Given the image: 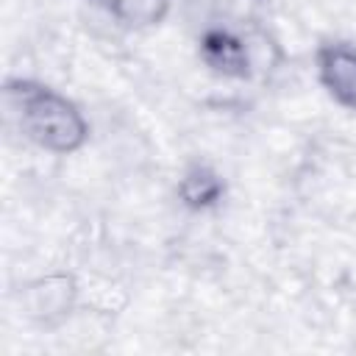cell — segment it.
I'll return each mask as SVG.
<instances>
[{
  "label": "cell",
  "instance_id": "obj_1",
  "mask_svg": "<svg viewBox=\"0 0 356 356\" xmlns=\"http://www.w3.org/2000/svg\"><path fill=\"white\" fill-rule=\"evenodd\" d=\"M6 106L17 117L22 134L44 150L70 153L86 139V122L78 108L56 95L53 89L36 83H8Z\"/></svg>",
  "mask_w": 356,
  "mask_h": 356
},
{
  "label": "cell",
  "instance_id": "obj_2",
  "mask_svg": "<svg viewBox=\"0 0 356 356\" xmlns=\"http://www.w3.org/2000/svg\"><path fill=\"white\" fill-rule=\"evenodd\" d=\"M317 70L320 81L325 89L348 108L356 111V50L345 44L323 47L317 56Z\"/></svg>",
  "mask_w": 356,
  "mask_h": 356
},
{
  "label": "cell",
  "instance_id": "obj_3",
  "mask_svg": "<svg viewBox=\"0 0 356 356\" xmlns=\"http://www.w3.org/2000/svg\"><path fill=\"white\" fill-rule=\"evenodd\" d=\"M203 58L220 72L228 75H245L248 72V47L231 36L228 31H209L203 36Z\"/></svg>",
  "mask_w": 356,
  "mask_h": 356
},
{
  "label": "cell",
  "instance_id": "obj_4",
  "mask_svg": "<svg viewBox=\"0 0 356 356\" xmlns=\"http://www.w3.org/2000/svg\"><path fill=\"white\" fill-rule=\"evenodd\" d=\"M220 192H222L220 178H217L211 170H206V167L189 170V172L184 175V181H181V197H184L189 206H206V203L217 200Z\"/></svg>",
  "mask_w": 356,
  "mask_h": 356
}]
</instances>
